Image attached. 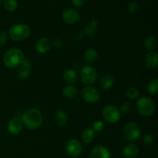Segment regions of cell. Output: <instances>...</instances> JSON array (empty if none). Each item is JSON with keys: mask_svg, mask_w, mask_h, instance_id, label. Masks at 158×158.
Segmentation results:
<instances>
[{"mask_svg": "<svg viewBox=\"0 0 158 158\" xmlns=\"http://www.w3.org/2000/svg\"><path fill=\"white\" fill-rule=\"evenodd\" d=\"M82 97L87 103H96L100 100V94L96 88L91 86L84 87L82 90Z\"/></svg>", "mask_w": 158, "mask_h": 158, "instance_id": "cell-9", "label": "cell"}, {"mask_svg": "<svg viewBox=\"0 0 158 158\" xmlns=\"http://www.w3.org/2000/svg\"><path fill=\"white\" fill-rule=\"evenodd\" d=\"M148 91L152 95H156L158 93V80L157 78L151 80L148 86Z\"/></svg>", "mask_w": 158, "mask_h": 158, "instance_id": "cell-25", "label": "cell"}, {"mask_svg": "<svg viewBox=\"0 0 158 158\" xmlns=\"http://www.w3.org/2000/svg\"><path fill=\"white\" fill-rule=\"evenodd\" d=\"M81 80L86 86L94 84L97 78V70L90 66H85L82 68L80 74Z\"/></svg>", "mask_w": 158, "mask_h": 158, "instance_id": "cell-7", "label": "cell"}, {"mask_svg": "<svg viewBox=\"0 0 158 158\" xmlns=\"http://www.w3.org/2000/svg\"><path fill=\"white\" fill-rule=\"evenodd\" d=\"M52 1H56V0H52Z\"/></svg>", "mask_w": 158, "mask_h": 158, "instance_id": "cell-36", "label": "cell"}, {"mask_svg": "<svg viewBox=\"0 0 158 158\" xmlns=\"http://www.w3.org/2000/svg\"><path fill=\"white\" fill-rule=\"evenodd\" d=\"M4 8L8 12H14L18 8L17 0H4Z\"/></svg>", "mask_w": 158, "mask_h": 158, "instance_id": "cell-24", "label": "cell"}, {"mask_svg": "<svg viewBox=\"0 0 158 158\" xmlns=\"http://www.w3.org/2000/svg\"><path fill=\"white\" fill-rule=\"evenodd\" d=\"M63 20L69 25H73L77 23L80 19V14L76 9L72 8L66 9L62 14Z\"/></svg>", "mask_w": 158, "mask_h": 158, "instance_id": "cell-10", "label": "cell"}, {"mask_svg": "<svg viewBox=\"0 0 158 158\" xmlns=\"http://www.w3.org/2000/svg\"><path fill=\"white\" fill-rule=\"evenodd\" d=\"M18 76L21 80H26L29 77L31 73V67H32V62L29 59L25 58L23 63L19 66Z\"/></svg>", "mask_w": 158, "mask_h": 158, "instance_id": "cell-11", "label": "cell"}, {"mask_svg": "<svg viewBox=\"0 0 158 158\" xmlns=\"http://www.w3.org/2000/svg\"><path fill=\"white\" fill-rule=\"evenodd\" d=\"M131 109H132V105H131V103L129 102H125L120 106V110L123 114H129L131 112Z\"/></svg>", "mask_w": 158, "mask_h": 158, "instance_id": "cell-30", "label": "cell"}, {"mask_svg": "<svg viewBox=\"0 0 158 158\" xmlns=\"http://www.w3.org/2000/svg\"><path fill=\"white\" fill-rule=\"evenodd\" d=\"M65 151L70 157H77L83 152V145L77 139H70L66 143Z\"/></svg>", "mask_w": 158, "mask_h": 158, "instance_id": "cell-8", "label": "cell"}, {"mask_svg": "<svg viewBox=\"0 0 158 158\" xmlns=\"http://www.w3.org/2000/svg\"><path fill=\"white\" fill-rule=\"evenodd\" d=\"M8 40V35L5 32H0V47L4 46Z\"/></svg>", "mask_w": 158, "mask_h": 158, "instance_id": "cell-32", "label": "cell"}, {"mask_svg": "<svg viewBox=\"0 0 158 158\" xmlns=\"http://www.w3.org/2000/svg\"><path fill=\"white\" fill-rule=\"evenodd\" d=\"M145 65L148 69H155L158 65V55L154 51H151L145 56Z\"/></svg>", "mask_w": 158, "mask_h": 158, "instance_id": "cell-15", "label": "cell"}, {"mask_svg": "<svg viewBox=\"0 0 158 158\" xmlns=\"http://www.w3.org/2000/svg\"><path fill=\"white\" fill-rule=\"evenodd\" d=\"M77 89L73 86L68 85L65 86L63 89V95L67 99H73L77 97Z\"/></svg>", "mask_w": 158, "mask_h": 158, "instance_id": "cell-22", "label": "cell"}, {"mask_svg": "<svg viewBox=\"0 0 158 158\" xmlns=\"http://www.w3.org/2000/svg\"><path fill=\"white\" fill-rule=\"evenodd\" d=\"M53 46H55L56 49H60V48H61V46H63V42H62V40H60V39H56V40H54Z\"/></svg>", "mask_w": 158, "mask_h": 158, "instance_id": "cell-34", "label": "cell"}, {"mask_svg": "<svg viewBox=\"0 0 158 158\" xmlns=\"http://www.w3.org/2000/svg\"><path fill=\"white\" fill-rule=\"evenodd\" d=\"M154 137L151 134H147L142 138V143L145 145H151L154 143Z\"/></svg>", "mask_w": 158, "mask_h": 158, "instance_id": "cell-29", "label": "cell"}, {"mask_svg": "<svg viewBox=\"0 0 158 158\" xmlns=\"http://www.w3.org/2000/svg\"><path fill=\"white\" fill-rule=\"evenodd\" d=\"M114 84V79L111 75H105L100 80V86L103 89H109L113 87Z\"/></svg>", "mask_w": 158, "mask_h": 158, "instance_id": "cell-21", "label": "cell"}, {"mask_svg": "<svg viewBox=\"0 0 158 158\" xmlns=\"http://www.w3.org/2000/svg\"><path fill=\"white\" fill-rule=\"evenodd\" d=\"M98 29V23L96 20L92 19L86 24L85 27V33L88 36H94Z\"/></svg>", "mask_w": 158, "mask_h": 158, "instance_id": "cell-18", "label": "cell"}, {"mask_svg": "<svg viewBox=\"0 0 158 158\" xmlns=\"http://www.w3.org/2000/svg\"><path fill=\"white\" fill-rule=\"evenodd\" d=\"M126 95L130 100H136V99L139 97L140 92H139V90L137 88L131 87L127 90Z\"/></svg>", "mask_w": 158, "mask_h": 158, "instance_id": "cell-27", "label": "cell"}, {"mask_svg": "<svg viewBox=\"0 0 158 158\" xmlns=\"http://www.w3.org/2000/svg\"><path fill=\"white\" fill-rule=\"evenodd\" d=\"M139 149L134 143H128L123 148V154L126 158H134L137 156Z\"/></svg>", "mask_w": 158, "mask_h": 158, "instance_id": "cell-16", "label": "cell"}, {"mask_svg": "<svg viewBox=\"0 0 158 158\" xmlns=\"http://www.w3.org/2000/svg\"><path fill=\"white\" fill-rule=\"evenodd\" d=\"M22 122L28 129L36 130L43 123V114L38 109L32 108L23 114Z\"/></svg>", "mask_w": 158, "mask_h": 158, "instance_id": "cell-1", "label": "cell"}, {"mask_svg": "<svg viewBox=\"0 0 158 158\" xmlns=\"http://www.w3.org/2000/svg\"><path fill=\"white\" fill-rule=\"evenodd\" d=\"M85 0H72V3L75 7H81L84 5Z\"/></svg>", "mask_w": 158, "mask_h": 158, "instance_id": "cell-33", "label": "cell"}, {"mask_svg": "<svg viewBox=\"0 0 158 158\" xmlns=\"http://www.w3.org/2000/svg\"><path fill=\"white\" fill-rule=\"evenodd\" d=\"M103 118L106 121L110 123H116L120 119V111L117 106L113 105H108L103 108Z\"/></svg>", "mask_w": 158, "mask_h": 158, "instance_id": "cell-6", "label": "cell"}, {"mask_svg": "<svg viewBox=\"0 0 158 158\" xmlns=\"http://www.w3.org/2000/svg\"><path fill=\"white\" fill-rule=\"evenodd\" d=\"M103 127H104V124L101 120H97L94 122V125H93V130L94 131H101Z\"/></svg>", "mask_w": 158, "mask_h": 158, "instance_id": "cell-31", "label": "cell"}, {"mask_svg": "<svg viewBox=\"0 0 158 158\" xmlns=\"http://www.w3.org/2000/svg\"><path fill=\"white\" fill-rule=\"evenodd\" d=\"M63 79L66 82L69 83H74L78 80V74L74 69H66L63 73Z\"/></svg>", "mask_w": 158, "mask_h": 158, "instance_id": "cell-20", "label": "cell"}, {"mask_svg": "<svg viewBox=\"0 0 158 158\" xmlns=\"http://www.w3.org/2000/svg\"><path fill=\"white\" fill-rule=\"evenodd\" d=\"M24 59L25 55L23 51L16 48H12L6 51L3 56V63L7 68L13 69L19 66Z\"/></svg>", "mask_w": 158, "mask_h": 158, "instance_id": "cell-2", "label": "cell"}, {"mask_svg": "<svg viewBox=\"0 0 158 158\" xmlns=\"http://www.w3.org/2000/svg\"><path fill=\"white\" fill-rule=\"evenodd\" d=\"M31 29L28 25H14L9 29V35L13 41H23L30 35Z\"/></svg>", "mask_w": 158, "mask_h": 158, "instance_id": "cell-3", "label": "cell"}, {"mask_svg": "<svg viewBox=\"0 0 158 158\" xmlns=\"http://www.w3.org/2000/svg\"><path fill=\"white\" fill-rule=\"evenodd\" d=\"M98 52L94 49H89L83 54V60L86 63H93L97 60Z\"/></svg>", "mask_w": 158, "mask_h": 158, "instance_id": "cell-19", "label": "cell"}, {"mask_svg": "<svg viewBox=\"0 0 158 158\" xmlns=\"http://www.w3.org/2000/svg\"><path fill=\"white\" fill-rule=\"evenodd\" d=\"M68 120L67 114L63 110H59L54 115V121L58 126H64Z\"/></svg>", "mask_w": 158, "mask_h": 158, "instance_id": "cell-17", "label": "cell"}, {"mask_svg": "<svg viewBox=\"0 0 158 158\" xmlns=\"http://www.w3.org/2000/svg\"><path fill=\"white\" fill-rule=\"evenodd\" d=\"M140 9V4L137 1L130 2L127 5V9L131 13H136Z\"/></svg>", "mask_w": 158, "mask_h": 158, "instance_id": "cell-28", "label": "cell"}, {"mask_svg": "<svg viewBox=\"0 0 158 158\" xmlns=\"http://www.w3.org/2000/svg\"><path fill=\"white\" fill-rule=\"evenodd\" d=\"M155 103L149 97H143L137 100V110L143 117H151L155 112Z\"/></svg>", "mask_w": 158, "mask_h": 158, "instance_id": "cell-4", "label": "cell"}, {"mask_svg": "<svg viewBox=\"0 0 158 158\" xmlns=\"http://www.w3.org/2000/svg\"><path fill=\"white\" fill-rule=\"evenodd\" d=\"M23 129V122L19 117H14L8 123V131L12 134L16 135L19 134Z\"/></svg>", "mask_w": 158, "mask_h": 158, "instance_id": "cell-14", "label": "cell"}, {"mask_svg": "<svg viewBox=\"0 0 158 158\" xmlns=\"http://www.w3.org/2000/svg\"><path fill=\"white\" fill-rule=\"evenodd\" d=\"M2 4V0H0V5Z\"/></svg>", "mask_w": 158, "mask_h": 158, "instance_id": "cell-35", "label": "cell"}, {"mask_svg": "<svg viewBox=\"0 0 158 158\" xmlns=\"http://www.w3.org/2000/svg\"><path fill=\"white\" fill-rule=\"evenodd\" d=\"M123 134L129 141H136L140 138L141 131L138 125L134 122H129L123 127Z\"/></svg>", "mask_w": 158, "mask_h": 158, "instance_id": "cell-5", "label": "cell"}, {"mask_svg": "<svg viewBox=\"0 0 158 158\" xmlns=\"http://www.w3.org/2000/svg\"><path fill=\"white\" fill-rule=\"evenodd\" d=\"M95 131L91 128H87L85 130L82 134V140L84 143H89L94 138Z\"/></svg>", "mask_w": 158, "mask_h": 158, "instance_id": "cell-23", "label": "cell"}, {"mask_svg": "<svg viewBox=\"0 0 158 158\" xmlns=\"http://www.w3.org/2000/svg\"><path fill=\"white\" fill-rule=\"evenodd\" d=\"M35 47L39 53H46L52 47V43H51L49 39L46 38V37H43V38L40 39L36 42Z\"/></svg>", "mask_w": 158, "mask_h": 158, "instance_id": "cell-12", "label": "cell"}, {"mask_svg": "<svg viewBox=\"0 0 158 158\" xmlns=\"http://www.w3.org/2000/svg\"><path fill=\"white\" fill-rule=\"evenodd\" d=\"M144 45L148 50L153 51L154 49H155L156 45H157V43H156L155 38L153 36H151V35L148 36L144 41Z\"/></svg>", "mask_w": 158, "mask_h": 158, "instance_id": "cell-26", "label": "cell"}, {"mask_svg": "<svg viewBox=\"0 0 158 158\" xmlns=\"http://www.w3.org/2000/svg\"><path fill=\"white\" fill-rule=\"evenodd\" d=\"M89 158H110V153L105 147L97 146L91 151Z\"/></svg>", "mask_w": 158, "mask_h": 158, "instance_id": "cell-13", "label": "cell"}]
</instances>
